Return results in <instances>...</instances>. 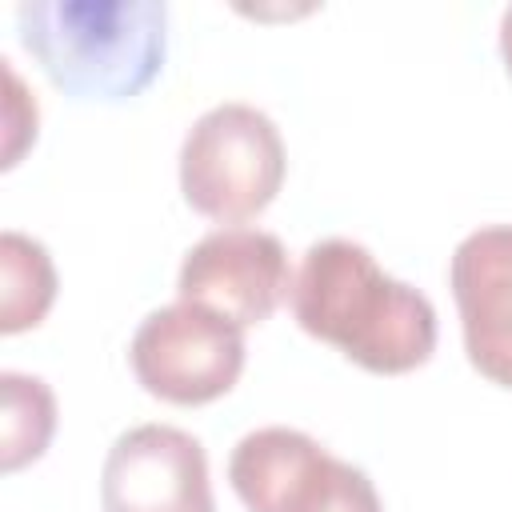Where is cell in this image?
Wrapping results in <instances>:
<instances>
[{"label": "cell", "mask_w": 512, "mask_h": 512, "mask_svg": "<svg viewBox=\"0 0 512 512\" xmlns=\"http://www.w3.org/2000/svg\"><path fill=\"white\" fill-rule=\"evenodd\" d=\"M56 300V268L40 240L24 232L0 236V332L36 328Z\"/></svg>", "instance_id": "9"}, {"label": "cell", "mask_w": 512, "mask_h": 512, "mask_svg": "<svg viewBox=\"0 0 512 512\" xmlns=\"http://www.w3.org/2000/svg\"><path fill=\"white\" fill-rule=\"evenodd\" d=\"M104 512H216L204 444L172 424L120 432L100 468Z\"/></svg>", "instance_id": "7"}, {"label": "cell", "mask_w": 512, "mask_h": 512, "mask_svg": "<svg viewBox=\"0 0 512 512\" xmlns=\"http://www.w3.org/2000/svg\"><path fill=\"white\" fill-rule=\"evenodd\" d=\"M16 32L44 76L72 100L140 96L168 56L160 0H36L16 8Z\"/></svg>", "instance_id": "2"}, {"label": "cell", "mask_w": 512, "mask_h": 512, "mask_svg": "<svg viewBox=\"0 0 512 512\" xmlns=\"http://www.w3.org/2000/svg\"><path fill=\"white\" fill-rule=\"evenodd\" d=\"M128 360L144 392L168 404H208L244 372V328L188 300L140 320Z\"/></svg>", "instance_id": "5"}, {"label": "cell", "mask_w": 512, "mask_h": 512, "mask_svg": "<svg viewBox=\"0 0 512 512\" xmlns=\"http://www.w3.org/2000/svg\"><path fill=\"white\" fill-rule=\"evenodd\" d=\"M0 396H4L0 464L4 472H16L44 456L56 432V396L40 376H24V372H0Z\"/></svg>", "instance_id": "10"}, {"label": "cell", "mask_w": 512, "mask_h": 512, "mask_svg": "<svg viewBox=\"0 0 512 512\" xmlns=\"http://www.w3.org/2000/svg\"><path fill=\"white\" fill-rule=\"evenodd\" d=\"M296 324L336 344L368 372L420 368L436 348V308L412 284L388 276L376 256L344 236L316 240L292 280Z\"/></svg>", "instance_id": "1"}, {"label": "cell", "mask_w": 512, "mask_h": 512, "mask_svg": "<svg viewBox=\"0 0 512 512\" xmlns=\"http://www.w3.org/2000/svg\"><path fill=\"white\" fill-rule=\"evenodd\" d=\"M448 284L472 368L512 388V224L468 232L452 252Z\"/></svg>", "instance_id": "8"}, {"label": "cell", "mask_w": 512, "mask_h": 512, "mask_svg": "<svg viewBox=\"0 0 512 512\" xmlns=\"http://www.w3.org/2000/svg\"><path fill=\"white\" fill-rule=\"evenodd\" d=\"M500 56H504V64H508V72H512V4H508L504 16H500Z\"/></svg>", "instance_id": "12"}, {"label": "cell", "mask_w": 512, "mask_h": 512, "mask_svg": "<svg viewBox=\"0 0 512 512\" xmlns=\"http://www.w3.org/2000/svg\"><path fill=\"white\" fill-rule=\"evenodd\" d=\"M228 480L248 512H384L364 468L284 424L240 436Z\"/></svg>", "instance_id": "4"}, {"label": "cell", "mask_w": 512, "mask_h": 512, "mask_svg": "<svg viewBox=\"0 0 512 512\" xmlns=\"http://www.w3.org/2000/svg\"><path fill=\"white\" fill-rule=\"evenodd\" d=\"M0 68H4V88H8V96H4V160L0 164L12 168L24 152V144L36 140V116L40 112H36V100L24 92L12 60H0Z\"/></svg>", "instance_id": "11"}, {"label": "cell", "mask_w": 512, "mask_h": 512, "mask_svg": "<svg viewBox=\"0 0 512 512\" xmlns=\"http://www.w3.org/2000/svg\"><path fill=\"white\" fill-rule=\"evenodd\" d=\"M284 184V140L268 112L228 100L192 120L180 144V192L208 220L260 216Z\"/></svg>", "instance_id": "3"}, {"label": "cell", "mask_w": 512, "mask_h": 512, "mask_svg": "<svg viewBox=\"0 0 512 512\" xmlns=\"http://www.w3.org/2000/svg\"><path fill=\"white\" fill-rule=\"evenodd\" d=\"M176 292L240 328L264 324L284 296H292L288 252L272 232L220 228L184 252Z\"/></svg>", "instance_id": "6"}]
</instances>
